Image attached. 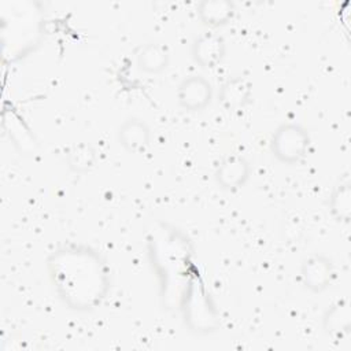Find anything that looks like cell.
<instances>
[{"mask_svg":"<svg viewBox=\"0 0 351 351\" xmlns=\"http://www.w3.org/2000/svg\"><path fill=\"white\" fill-rule=\"evenodd\" d=\"M49 266L53 282L64 291L63 295L71 306L82 307V291L89 292L95 304L100 302L101 296L86 285V278L106 284L103 265L95 252L80 248L58 251L53 254Z\"/></svg>","mask_w":351,"mask_h":351,"instance_id":"obj_1","label":"cell"},{"mask_svg":"<svg viewBox=\"0 0 351 351\" xmlns=\"http://www.w3.org/2000/svg\"><path fill=\"white\" fill-rule=\"evenodd\" d=\"M310 145V134L307 129L295 122L280 125L270 140L273 155L282 163L293 165L302 160Z\"/></svg>","mask_w":351,"mask_h":351,"instance_id":"obj_2","label":"cell"},{"mask_svg":"<svg viewBox=\"0 0 351 351\" xmlns=\"http://www.w3.org/2000/svg\"><path fill=\"white\" fill-rule=\"evenodd\" d=\"M178 104L189 112H199L207 108L213 100L211 82L200 75L191 74L185 77L177 88Z\"/></svg>","mask_w":351,"mask_h":351,"instance_id":"obj_3","label":"cell"},{"mask_svg":"<svg viewBox=\"0 0 351 351\" xmlns=\"http://www.w3.org/2000/svg\"><path fill=\"white\" fill-rule=\"evenodd\" d=\"M300 277L303 285L308 291L319 293L330 287L335 278V266L328 256L322 254H313L303 261Z\"/></svg>","mask_w":351,"mask_h":351,"instance_id":"obj_4","label":"cell"},{"mask_svg":"<svg viewBox=\"0 0 351 351\" xmlns=\"http://www.w3.org/2000/svg\"><path fill=\"white\" fill-rule=\"evenodd\" d=\"M251 176L250 162L240 154L225 155L214 173L215 182L225 191H236L241 188Z\"/></svg>","mask_w":351,"mask_h":351,"instance_id":"obj_5","label":"cell"},{"mask_svg":"<svg viewBox=\"0 0 351 351\" xmlns=\"http://www.w3.org/2000/svg\"><path fill=\"white\" fill-rule=\"evenodd\" d=\"M193 60L206 69L219 66L226 56V41L215 32H204L199 34L192 44Z\"/></svg>","mask_w":351,"mask_h":351,"instance_id":"obj_6","label":"cell"},{"mask_svg":"<svg viewBox=\"0 0 351 351\" xmlns=\"http://www.w3.org/2000/svg\"><path fill=\"white\" fill-rule=\"evenodd\" d=\"M117 138L119 145L129 154H141L149 145L151 129L143 119L130 117L119 125Z\"/></svg>","mask_w":351,"mask_h":351,"instance_id":"obj_7","label":"cell"},{"mask_svg":"<svg viewBox=\"0 0 351 351\" xmlns=\"http://www.w3.org/2000/svg\"><path fill=\"white\" fill-rule=\"evenodd\" d=\"M251 96L252 84L241 75H234L221 85L218 100L226 110H241L250 103Z\"/></svg>","mask_w":351,"mask_h":351,"instance_id":"obj_8","label":"cell"},{"mask_svg":"<svg viewBox=\"0 0 351 351\" xmlns=\"http://www.w3.org/2000/svg\"><path fill=\"white\" fill-rule=\"evenodd\" d=\"M136 62L141 71L159 74L167 69L170 63V53L165 45L159 43H148L140 48Z\"/></svg>","mask_w":351,"mask_h":351,"instance_id":"obj_9","label":"cell"},{"mask_svg":"<svg viewBox=\"0 0 351 351\" xmlns=\"http://www.w3.org/2000/svg\"><path fill=\"white\" fill-rule=\"evenodd\" d=\"M234 14V4L229 0H203L197 4L200 21L210 27L226 25Z\"/></svg>","mask_w":351,"mask_h":351,"instance_id":"obj_10","label":"cell"},{"mask_svg":"<svg viewBox=\"0 0 351 351\" xmlns=\"http://www.w3.org/2000/svg\"><path fill=\"white\" fill-rule=\"evenodd\" d=\"M330 215L337 222L348 223L351 219V186L350 182L339 184L329 197Z\"/></svg>","mask_w":351,"mask_h":351,"instance_id":"obj_11","label":"cell"},{"mask_svg":"<svg viewBox=\"0 0 351 351\" xmlns=\"http://www.w3.org/2000/svg\"><path fill=\"white\" fill-rule=\"evenodd\" d=\"M96 149L88 143L74 144L66 154L67 166L75 173H85L96 163Z\"/></svg>","mask_w":351,"mask_h":351,"instance_id":"obj_12","label":"cell"},{"mask_svg":"<svg viewBox=\"0 0 351 351\" xmlns=\"http://www.w3.org/2000/svg\"><path fill=\"white\" fill-rule=\"evenodd\" d=\"M325 329L328 332H337L340 329H344L348 332L350 329V310L347 303H337L333 306L328 314L325 315Z\"/></svg>","mask_w":351,"mask_h":351,"instance_id":"obj_13","label":"cell"}]
</instances>
